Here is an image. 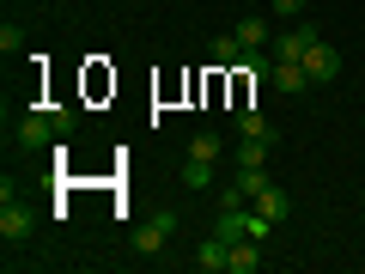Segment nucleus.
<instances>
[{
	"label": "nucleus",
	"mask_w": 365,
	"mask_h": 274,
	"mask_svg": "<svg viewBox=\"0 0 365 274\" xmlns=\"http://www.w3.org/2000/svg\"><path fill=\"white\" fill-rule=\"evenodd\" d=\"M67 128H73V110H31V116L19 122V146L43 153V146H55Z\"/></svg>",
	"instance_id": "f257e3e1"
},
{
	"label": "nucleus",
	"mask_w": 365,
	"mask_h": 274,
	"mask_svg": "<svg viewBox=\"0 0 365 274\" xmlns=\"http://www.w3.org/2000/svg\"><path fill=\"white\" fill-rule=\"evenodd\" d=\"M317 43H323V31H317L311 19H299L292 31H280V37H274V55H280V61H304Z\"/></svg>",
	"instance_id": "f03ea898"
},
{
	"label": "nucleus",
	"mask_w": 365,
	"mask_h": 274,
	"mask_svg": "<svg viewBox=\"0 0 365 274\" xmlns=\"http://www.w3.org/2000/svg\"><path fill=\"white\" fill-rule=\"evenodd\" d=\"M170 238H177V213H153V220H140V225H134V250H140V256L165 250Z\"/></svg>",
	"instance_id": "7ed1b4c3"
},
{
	"label": "nucleus",
	"mask_w": 365,
	"mask_h": 274,
	"mask_svg": "<svg viewBox=\"0 0 365 274\" xmlns=\"http://www.w3.org/2000/svg\"><path fill=\"white\" fill-rule=\"evenodd\" d=\"M304 73H311V86H329V79L341 73V49L335 43H317V49L304 55Z\"/></svg>",
	"instance_id": "20e7f679"
},
{
	"label": "nucleus",
	"mask_w": 365,
	"mask_h": 274,
	"mask_svg": "<svg viewBox=\"0 0 365 274\" xmlns=\"http://www.w3.org/2000/svg\"><path fill=\"white\" fill-rule=\"evenodd\" d=\"M31 208H19V201H0V238H6V244H25L31 238Z\"/></svg>",
	"instance_id": "39448f33"
},
{
	"label": "nucleus",
	"mask_w": 365,
	"mask_h": 274,
	"mask_svg": "<svg viewBox=\"0 0 365 274\" xmlns=\"http://www.w3.org/2000/svg\"><path fill=\"white\" fill-rule=\"evenodd\" d=\"M280 98H299L304 86H311V73H304V61H274V79H268Z\"/></svg>",
	"instance_id": "423d86ee"
},
{
	"label": "nucleus",
	"mask_w": 365,
	"mask_h": 274,
	"mask_svg": "<svg viewBox=\"0 0 365 274\" xmlns=\"http://www.w3.org/2000/svg\"><path fill=\"white\" fill-rule=\"evenodd\" d=\"M225 262H232V244H225L220 232H213V238H201V250H195V268H201V274H225Z\"/></svg>",
	"instance_id": "0eeeda50"
},
{
	"label": "nucleus",
	"mask_w": 365,
	"mask_h": 274,
	"mask_svg": "<svg viewBox=\"0 0 365 274\" xmlns=\"http://www.w3.org/2000/svg\"><path fill=\"white\" fill-rule=\"evenodd\" d=\"M262 262H268V256H262L256 238H237V244H232V262H225V274H262Z\"/></svg>",
	"instance_id": "6e6552de"
},
{
	"label": "nucleus",
	"mask_w": 365,
	"mask_h": 274,
	"mask_svg": "<svg viewBox=\"0 0 365 274\" xmlns=\"http://www.w3.org/2000/svg\"><path fill=\"white\" fill-rule=\"evenodd\" d=\"M237 134H244V141H268V146L280 141V134H274V122L262 116L256 104H250V110H237Z\"/></svg>",
	"instance_id": "1a4fd4ad"
},
{
	"label": "nucleus",
	"mask_w": 365,
	"mask_h": 274,
	"mask_svg": "<svg viewBox=\"0 0 365 274\" xmlns=\"http://www.w3.org/2000/svg\"><path fill=\"white\" fill-rule=\"evenodd\" d=\"M213 67H244V43H237V31H220V37L207 43Z\"/></svg>",
	"instance_id": "9d476101"
},
{
	"label": "nucleus",
	"mask_w": 365,
	"mask_h": 274,
	"mask_svg": "<svg viewBox=\"0 0 365 274\" xmlns=\"http://www.w3.org/2000/svg\"><path fill=\"white\" fill-rule=\"evenodd\" d=\"M237 43H244V49H262V43H268L274 37V31H268V19H262V13H244V19H237Z\"/></svg>",
	"instance_id": "9b49d317"
},
{
	"label": "nucleus",
	"mask_w": 365,
	"mask_h": 274,
	"mask_svg": "<svg viewBox=\"0 0 365 274\" xmlns=\"http://www.w3.org/2000/svg\"><path fill=\"white\" fill-rule=\"evenodd\" d=\"M213 171H220V158H195V153H189V158H182V189H207Z\"/></svg>",
	"instance_id": "f8f14e48"
},
{
	"label": "nucleus",
	"mask_w": 365,
	"mask_h": 274,
	"mask_svg": "<svg viewBox=\"0 0 365 274\" xmlns=\"http://www.w3.org/2000/svg\"><path fill=\"white\" fill-rule=\"evenodd\" d=\"M256 208L268 213V220H287V213H292V196H287V189H280V183H268V189H262V196H256Z\"/></svg>",
	"instance_id": "ddd939ff"
},
{
	"label": "nucleus",
	"mask_w": 365,
	"mask_h": 274,
	"mask_svg": "<svg viewBox=\"0 0 365 274\" xmlns=\"http://www.w3.org/2000/svg\"><path fill=\"white\" fill-rule=\"evenodd\" d=\"M232 183H237V189H244L250 201H256V196H262V189H268L274 177H268V165H237V177H232Z\"/></svg>",
	"instance_id": "4468645a"
},
{
	"label": "nucleus",
	"mask_w": 365,
	"mask_h": 274,
	"mask_svg": "<svg viewBox=\"0 0 365 274\" xmlns=\"http://www.w3.org/2000/svg\"><path fill=\"white\" fill-rule=\"evenodd\" d=\"M189 153H195V158H225V146H220V134H195V141H189Z\"/></svg>",
	"instance_id": "2eb2a0df"
},
{
	"label": "nucleus",
	"mask_w": 365,
	"mask_h": 274,
	"mask_svg": "<svg viewBox=\"0 0 365 274\" xmlns=\"http://www.w3.org/2000/svg\"><path fill=\"white\" fill-rule=\"evenodd\" d=\"M232 158H237V165H268V141H244Z\"/></svg>",
	"instance_id": "dca6fc26"
},
{
	"label": "nucleus",
	"mask_w": 365,
	"mask_h": 274,
	"mask_svg": "<svg viewBox=\"0 0 365 274\" xmlns=\"http://www.w3.org/2000/svg\"><path fill=\"white\" fill-rule=\"evenodd\" d=\"M268 13H287V19H304V13H311V0H268Z\"/></svg>",
	"instance_id": "f3484780"
},
{
	"label": "nucleus",
	"mask_w": 365,
	"mask_h": 274,
	"mask_svg": "<svg viewBox=\"0 0 365 274\" xmlns=\"http://www.w3.org/2000/svg\"><path fill=\"white\" fill-rule=\"evenodd\" d=\"M0 49L19 55V49H25V31H19V25H0Z\"/></svg>",
	"instance_id": "a211bd4d"
}]
</instances>
